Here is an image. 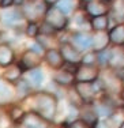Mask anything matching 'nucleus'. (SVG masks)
Segmentation results:
<instances>
[{
  "label": "nucleus",
  "mask_w": 124,
  "mask_h": 128,
  "mask_svg": "<svg viewBox=\"0 0 124 128\" xmlns=\"http://www.w3.org/2000/svg\"><path fill=\"white\" fill-rule=\"evenodd\" d=\"M123 2H124V0H123Z\"/></svg>",
  "instance_id": "nucleus-41"
},
{
  "label": "nucleus",
  "mask_w": 124,
  "mask_h": 128,
  "mask_svg": "<svg viewBox=\"0 0 124 128\" xmlns=\"http://www.w3.org/2000/svg\"><path fill=\"white\" fill-rule=\"evenodd\" d=\"M110 8L106 6V3H101V2H90L86 4V12L90 15V16H100V15H105L109 14Z\"/></svg>",
  "instance_id": "nucleus-11"
},
{
  "label": "nucleus",
  "mask_w": 124,
  "mask_h": 128,
  "mask_svg": "<svg viewBox=\"0 0 124 128\" xmlns=\"http://www.w3.org/2000/svg\"><path fill=\"white\" fill-rule=\"evenodd\" d=\"M110 42L114 45H123L124 44V25L119 23L114 27H112L109 32Z\"/></svg>",
  "instance_id": "nucleus-16"
},
{
  "label": "nucleus",
  "mask_w": 124,
  "mask_h": 128,
  "mask_svg": "<svg viewBox=\"0 0 124 128\" xmlns=\"http://www.w3.org/2000/svg\"><path fill=\"white\" fill-rule=\"evenodd\" d=\"M109 64L113 68H123L124 67V50L123 49L112 50V57H110Z\"/></svg>",
  "instance_id": "nucleus-21"
},
{
  "label": "nucleus",
  "mask_w": 124,
  "mask_h": 128,
  "mask_svg": "<svg viewBox=\"0 0 124 128\" xmlns=\"http://www.w3.org/2000/svg\"><path fill=\"white\" fill-rule=\"evenodd\" d=\"M45 57V62L48 63V66L53 70H62L64 67V63L66 60L63 59V54L60 50H57L56 48H48L46 52L44 54Z\"/></svg>",
  "instance_id": "nucleus-7"
},
{
  "label": "nucleus",
  "mask_w": 124,
  "mask_h": 128,
  "mask_svg": "<svg viewBox=\"0 0 124 128\" xmlns=\"http://www.w3.org/2000/svg\"><path fill=\"white\" fill-rule=\"evenodd\" d=\"M60 52H62V54H63V59H64L66 63H68V64L76 66V64L80 63V60H82V56H80V53H79L80 50L76 49L71 42H64V44H62Z\"/></svg>",
  "instance_id": "nucleus-6"
},
{
  "label": "nucleus",
  "mask_w": 124,
  "mask_h": 128,
  "mask_svg": "<svg viewBox=\"0 0 124 128\" xmlns=\"http://www.w3.org/2000/svg\"><path fill=\"white\" fill-rule=\"evenodd\" d=\"M34 102V110L41 116H44L46 120H53L57 112V100L53 94L48 91H38L33 96Z\"/></svg>",
  "instance_id": "nucleus-1"
},
{
  "label": "nucleus",
  "mask_w": 124,
  "mask_h": 128,
  "mask_svg": "<svg viewBox=\"0 0 124 128\" xmlns=\"http://www.w3.org/2000/svg\"><path fill=\"white\" fill-rule=\"evenodd\" d=\"M14 98L12 89L4 82H0V105H6V104L11 102Z\"/></svg>",
  "instance_id": "nucleus-19"
},
{
  "label": "nucleus",
  "mask_w": 124,
  "mask_h": 128,
  "mask_svg": "<svg viewBox=\"0 0 124 128\" xmlns=\"http://www.w3.org/2000/svg\"><path fill=\"white\" fill-rule=\"evenodd\" d=\"M11 118L8 114L6 113H0V128H10V124H11Z\"/></svg>",
  "instance_id": "nucleus-31"
},
{
  "label": "nucleus",
  "mask_w": 124,
  "mask_h": 128,
  "mask_svg": "<svg viewBox=\"0 0 124 128\" xmlns=\"http://www.w3.org/2000/svg\"><path fill=\"white\" fill-rule=\"evenodd\" d=\"M29 79L32 80V83L34 84V86H41L42 82H44V74H42V71L40 68H33L29 71Z\"/></svg>",
  "instance_id": "nucleus-23"
},
{
  "label": "nucleus",
  "mask_w": 124,
  "mask_h": 128,
  "mask_svg": "<svg viewBox=\"0 0 124 128\" xmlns=\"http://www.w3.org/2000/svg\"><path fill=\"white\" fill-rule=\"evenodd\" d=\"M94 128H108V124L102 123V121H98V123H94Z\"/></svg>",
  "instance_id": "nucleus-34"
},
{
  "label": "nucleus",
  "mask_w": 124,
  "mask_h": 128,
  "mask_svg": "<svg viewBox=\"0 0 124 128\" xmlns=\"http://www.w3.org/2000/svg\"><path fill=\"white\" fill-rule=\"evenodd\" d=\"M25 7L22 8L23 15L28 16L30 20H36L37 18H41L42 15H45L48 7L46 3L41 2V3H34V4H23Z\"/></svg>",
  "instance_id": "nucleus-9"
},
{
  "label": "nucleus",
  "mask_w": 124,
  "mask_h": 128,
  "mask_svg": "<svg viewBox=\"0 0 124 128\" xmlns=\"http://www.w3.org/2000/svg\"><path fill=\"white\" fill-rule=\"evenodd\" d=\"M23 11L22 10H16V8H10V10L4 11L2 14V20L4 25L7 26H11L14 23H18L23 19Z\"/></svg>",
  "instance_id": "nucleus-13"
},
{
  "label": "nucleus",
  "mask_w": 124,
  "mask_h": 128,
  "mask_svg": "<svg viewBox=\"0 0 124 128\" xmlns=\"http://www.w3.org/2000/svg\"><path fill=\"white\" fill-rule=\"evenodd\" d=\"M40 33H41V29H40V26L36 23V20H30L28 23V27H26V34H28L29 37L34 38V37H37Z\"/></svg>",
  "instance_id": "nucleus-28"
},
{
  "label": "nucleus",
  "mask_w": 124,
  "mask_h": 128,
  "mask_svg": "<svg viewBox=\"0 0 124 128\" xmlns=\"http://www.w3.org/2000/svg\"><path fill=\"white\" fill-rule=\"evenodd\" d=\"M108 128H122V126L124 124V117L120 113H112L108 117Z\"/></svg>",
  "instance_id": "nucleus-24"
},
{
  "label": "nucleus",
  "mask_w": 124,
  "mask_h": 128,
  "mask_svg": "<svg viewBox=\"0 0 124 128\" xmlns=\"http://www.w3.org/2000/svg\"><path fill=\"white\" fill-rule=\"evenodd\" d=\"M44 2L46 3V4H50V6H52V4H55V3H57L59 0H44Z\"/></svg>",
  "instance_id": "nucleus-35"
},
{
  "label": "nucleus",
  "mask_w": 124,
  "mask_h": 128,
  "mask_svg": "<svg viewBox=\"0 0 124 128\" xmlns=\"http://www.w3.org/2000/svg\"><path fill=\"white\" fill-rule=\"evenodd\" d=\"M8 116H10V118L12 120V123H22L23 117H25V112L22 110V108H19V106L15 105L10 109Z\"/></svg>",
  "instance_id": "nucleus-25"
},
{
  "label": "nucleus",
  "mask_w": 124,
  "mask_h": 128,
  "mask_svg": "<svg viewBox=\"0 0 124 128\" xmlns=\"http://www.w3.org/2000/svg\"><path fill=\"white\" fill-rule=\"evenodd\" d=\"M109 15L113 18L114 20H117L119 23L124 22V2L122 0L120 3H116L113 7L109 10Z\"/></svg>",
  "instance_id": "nucleus-20"
},
{
  "label": "nucleus",
  "mask_w": 124,
  "mask_h": 128,
  "mask_svg": "<svg viewBox=\"0 0 124 128\" xmlns=\"http://www.w3.org/2000/svg\"><path fill=\"white\" fill-rule=\"evenodd\" d=\"M94 113L100 117H109L112 114V108L106 104H97L94 105Z\"/></svg>",
  "instance_id": "nucleus-27"
},
{
  "label": "nucleus",
  "mask_w": 124,
  "mask_h": 128,
  "mask_svg": "<svg viewBox=\"0 0 124 128\" xmlns=\"http://www.w3.org/2000/svg\"><path fill=\"white\" fill-rule=\"evenodd\" d=\"M40 64H41V56L38 53H36L34 50L28 49L26 52H23V54L20 56V60H19L18 66L22 68L23 72H26L33 68H37Z\"/></svg>",
  "instance_id": "nucleus-4"
},
{
  "label": "nucleus",
  "mask_w": 124,
  "mask_h": 128,
  "mask_svg": "<svg viewBox=\"0 0 124 128\" xmlns=\"http://www.w3.org/2000/svg\"><path fill=\"white\" fill-rule=\"evenodd\" d=\"M100 75V71L96 66H86L82 64L76 68L75 72V80L76 82H96Z\"/></svg>",
  "instance_id": "nucleus-5"
},
{
  "label": "nucleus",
  "mask_w": 124,
  "mask_h": 128,
  "mask_svg": "<svg viewBox=\"0 0 124 128\" xmlns=\"http://www.w3.org/2000/svg\"><path fill=\"white\" fill-rule=\"evenodd\" d=\"M120 97H122V100H124V90H122V93H120Z\"/></svg>",
  "instance_id": "nucleus-36"
},
{
  "label": "nucleus",
  "mask_w": 124,
  "mask_h": 128,
  "mask_svg": "<svg viewBox=\"0 0 124 128\" xmlns=\"http://www.w3.org/2000/svg\"><path fill=\"white\" fill-rule=\"evenodd\" d=\"M82 2H84V3H90V2H93V0H82Z\"/></svg>",
  "instance_id": "nucleus-37"
},
{
  "label": "nucleus",
  "mask_w": 124,
  "mask_h": 128,
  "mask_svg": "<svg viewBox=\"0 0 124 128\" xmlns=\"http://www.w3.org/2000/svg\"><path fill=\"white\" fill-rule=\"evenodd\" d=\"M64 128H70V127H64Z\"/></svg>",
  "instance_id": "nucleus-39"
},
{
  "label": "nucleus",
  "mask_w": 124,
  "mask_h": 128,
  "mask_svg": "<svg viewBox=\"0 0 124 128\" xmlns=\"http://www.w3.org/2000/svg\"><path fill=\"white\" fill-rule=\"evenodd\" d=\"M15 89H16V94L19 98H26L28 96H30L32 93V86L26 79L20 78L19 80L15 82Z\"/></svg>",
  "instance_id": "nucleus-18"
},
{
  "label": "nucleus",
  "mask_w": 124,
  "mask_h": 128,
  "mask_svg": "<svg viewBox=\"0 0 124 128\" xmlns=\"http://www.w3.org/2000/svg\"><path fill=\"white\" fill-rule=\"evenodd\" d=\"M44 20L49 23L56 32L57 30H64L68 23V19L66 16V14H63L56 6L55 7H49L46 10V12L44 15Z\"/></svg>",
  "instance_id": "nucleus-2"
},
{
  "label": "nucleus",
  "mask_w": 124,
  "mask_h": 128,
  "mask_svg": "<svg viewBox=\"0 0 124 128\" xmlns=\"http://www.w3.org/2000/svg\"><path fill=\"white\" fill-rule=\"evenodd\" d=\"M22 68H20L19 66H10L7 67V71L4 72V79L6 82H8V83H15L16 80H19L20 79V75H22Z\"/></svg>",
  "instance_id": "nucleus-17"
},
{
  "label": "nucleus",
  "mask_w": 124,
  "mask_h": 128,
  "mask_svg": "<svg viewBox=\"0 0 124 128\" xmlns=\"http://www.w3.org/2000/svg\"><path fill=\"white\" fill-rule=\"evenodd\" d=\"M30 49H32V50H34L36 53H38L40 56H42V54H45V52H46V50H45V46L41 44V42H34V44H33L32 46H30Z\"/></svg>",
  "instance_id": "nucleus-32"
},
{
  "label": "nucleus",
  "mask_w": 124,
  "mask_h": 128,
  "mask_svg": "<svg viewBox=\"0 0 124 128\" xmlns=\"http://www.w3.org/2000/svg\"><path fill=\"white\" fill-rule=\"evenodd\" d=\"M74 80H75V74L64 68L57 70V72L53 75V82L60 84V86H70V84L74 83Z\"/></svg>",
  "instance_id": "nucleus-12"
},
{
  "label": "nucleus",
  "mask_w": 124,
  "mask_h": 128,
  "mask_svg": "<svg viewBox=\"0 0 124 128\" xmlns=\"http://www.w3.org/2000/svg\"><path fill=\"white\" fill-rule=\"evenodd\" d=\"M96 62H97V52L96 50L86 52L82 56V60H80V63L86 64V66H94Z\"/></svg>",
  "instance_id": "nucleus-29"
},
{
  "label": "nucleus",
  "mask_w": 124,
  "mask_h": 128,
  "mask_svg": "<svg viewBox=\"0 0 124 128\" xmlns=\"http://www.w3.org/2000/svg\"><path fill=\"white\" fill-rule=\"evenodd\" d=\"M0 2H2V0H0Z\"/></svg>",
  "instance_id": "nucleus-40"
},
{
  "label": "nucleus",
  "mask_w": 124,
  "mask_h": 128,
  "mask_svg": "<svg viewBox=\"0 0 124 128\" xmlns=\"http://www.w3.org/2000/svg\"><path fill=\"white\" fill-rule=\"evenodd\" d=\"M109 42H110L109 34H106L105 32H97L93 37V50L100 52L102 49H106Z\"/></svg>",
  "instance_id": "nucleus-14"
},
{
  "label": "nucleus",
  "mask_w": 124,
  "mask_h": 128,
  "mask_svg": "<svg viewBox=\"0 0 124 128\" xmlns=\"http://www.w3.org/2000/svg\"><path fill=\"white\" fill-rule=\"evenodd\" d=\"M20 124L25 128H49V120H46L44 116L37 113L36 110L25 113V117Z\"/></svg>",
  "instance_id": "nucleus-3"
},
{
  "label": "nucleus",
  "mask_w": 124,
  "mask_h": 128,
  "mask_svg": "<svg viewBox=\"0 0 124 128\" xmlns=\"http://www.w3.org/2000/svg\"><path fill=\"white\" fill-rule=\"evenodd\" d=\"M105 3H110V2H114V0H104Z\"/></svg>",
  "instance_id": "nucleus-38"
},
{
  "label": "nucleus",
  "mask_w": 124,
  "mask_h": 128,
  "mask_svg": "<svg viewBox=\"0 0 124 128\" xmlns=\"http://www.w3.org/2000/svg\"><path fill=\"white\" fill-rule=\"evenodd\" d=\"M68 127L70 128H92V126H90L86 120H83V118H79V120L72 121Z\"/></svg>",
  "instance_id": "nucleus-30"
},
{
  "label": "nucleus",
  "mask_w": 124,
  "mask_h": 128,
  "mask_svg": "<svg viewBox=\"0 0 124 128\" xmlns=\"http://www.w3.org/2000/svg\"><path fill=\"white\" fill-rule=\"evenodd\" d=\"M110 57H112L110 49H102L97 52V63L101 64V66H108L110 63Z\"/></svg>",
  "instance_id": "nucleus-26"
},
{
  "label": "nucleus",
  "mask_w": 124,
  "mask_h": 128,
  "mask_svg": "<svg viewBox=\"0 0 124 128\" xmlns=\"http://www.w3.org/2000/svg\"><path fill=\"white\" fill-rule=\"evenodd\" d=\"M56 7L62 11L63 14L68 15L74 11L75 8V0H59L56 3Z\"/></svg>",
  "instance_id": "nucleus-22"
},
{
  "label": "nucleus",
  "mask_w": 124,
  "mask_h": 128,
  "mask_svg": "<svg viewBox=\"0 0 124 128\" xmlns=\"http://www.w3.org/2000/svg\"><path fill=\"white\" fill-rule=\"evenodd\" d=\"M15 62V52L8 44H0V67L7 68Z\"/></svg>",
  "instance_id": "nucleus-10"
},
{
  "label": "nucleus",
  "mask_w": 124,
  "mask_h": 128,
  "mask_svg": "<svg viewBox=\"0 0 124 128\" xmlns=\"http://www.w3.org/2000/svg\"><path fill=\"white\" fill-rule=\"evenodd\" d=\"M12 6H15L14 0H2L0 2V8H11Z\"/></svg>",
  "instance_id": "nucleus-33"
},
{
  "label": "nucleus",
  "mask_w": 124,
  "mask_h": 128,
  "mask_svg": "<svg viewBox=\"0 0 124 128\" xmlns=\"http://www.w3.org/2000/svg\"><path fill=\"white\" fill-rule=\"evenodd\" d=\"M90 25H92L93 30H96V32H105L108 29V26H109V14L93 16L92 20H90Z\"/></svg>",
  "instance_id": "nucleus-15"
},
{
  "label": "nucleus",
  "mask_w": 124,
  "mask_h": 128,
  "mask_svg": "<svg viewBox=\"0 0 124 128\" xmlns=\"http://www.w3.org/2000/svg\"><path fill=\"white\" fill-rule=\"evenodd\" d=\"M71 44L79 50H87L93 48V37L89 33L76 32L71 36Z\"/></svg>",
  "instance_id": "nucleus-8"
}]
</instances>
